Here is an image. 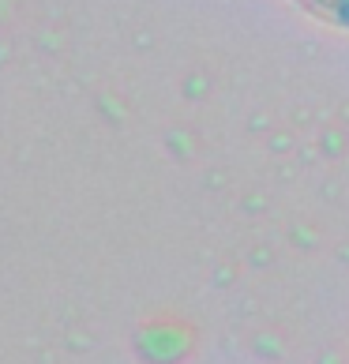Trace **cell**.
I'll return each mask as SVG.
<instances>
[{
  "instance_id": "cell-1",
  "label": "cell",
  "mask_w": 349,
  "mask_h": 364,
  "mask_svg": "<svg viewBox=\"0 0 349 364\" xmlns=\"http://www.w3.org/2000/svg\"><path fill=\"white\" fill-rule=\"evenodd\" d=\"M301 4L312 11V16H319L323 23L349 31V0H301Z\"/></svg>"
}]
</instances>
